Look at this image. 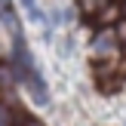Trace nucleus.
<instances>
[{
  "label": "nucleus",
  "mask_w": 126,
  "mask_h": 126,
  "mask_svg": "<svg viewBox=\"0 0 126 126\" xmlns=\"http://www.w3.org/2000/svg\"><path fill=\"white\" fill-rule=\"evenodd\" d=\"M12 80H16V77H12V68L9 65H0V89H6Z\"/></svg>",
  "instance_id": "5"
},
{
  "label": "nucleus",
  "mask_w": 126,
  "mask_h": 126,
  "mask_svg": "<svg viewBox=\"0 0 126 126\" xmlns=\"http://www.w3.org/2000/svg\"><path fill=\"white\" fill-rule=\"evenodd\" d=\"M9 6H12L9 0H0V18H3V22H6V18L12 16V9H9Z\"/></svg>",
  "instance_id": "6"
},
{
  "label": "nucleus",
  "mask_w": 126,
  "mask_h": 126,
  "mask_svg": "<svg viewBox=\"0 0 126 126\" xmlns=\"http://www.w3.org/2000/svg\"><path fill=\"white\" fill-rule=\"evenodd\" d=\"M9 120H12V114L3 108V105H0V126H9Z\"/></svg>",
  "instance_id": "8"
},
{
  "label": "nucleus",
  "mask_w": 126,
  "mask_h": 126,
  "mask_svg": "<svg viewBox=\"0 0 126 126\" xmlns=\"http://www.w3.org/2000/svg\"><path fill=\"white\" fill-rule=\"evenodd\" d=\"M117 43H126V18L117 25Z\"/></svg>",
  "instance_id": "7"
},
{
  "label": "nucleus",
  "mask_w": 126,
  "mask_h": 126,
  "mask_svg": "<svg viewBox=\"0 0 126 126\" xmlns=\"http://www.w3.org/2000/svg\"><path fill=\"white\" fill-rule=\"evenodd\" d=\"M92 49H95V55L114 52V49H117V34H114V31H102V34L92 40Z\"/></svg>",
  "instance_id": "2"
},
{
  "label": "nucleus",
  "mask_w": 126,
  "mask_h": 126,
  "mask_svg": "<svg viewBox=\"0 0 126 126\" xmlns=\"http://www.w3.org/2000/svg\"><path fill=\"white\" fill-rule=\"evenodd\" d=\"M25 83H28V89H31V95H34V102H37V105H46V102H49V89H46V80H43V74L31 71V77L25 80Z\"/></svg>",
  "instance_id": "1"
},
{
  "label": "nucleus",
  "mask_w": 126,
  "mask_h": 126,
  "mask_svg": "<svg viewBox=\"0 0 126 126\" xmlns=\"http://www.w3.org/2000/svg\"><path fill=\"white\" fill-rule=\"evenodd\" d=\"M123 16H126V3H123Z\"/></svg>",
  "instance_id": "10"
},
{
  "label": "nucleus",
  "mask_w": 126,
  "mask_h": 126,
  "mask_svg": "<svg viewBox=\"0 0 126 126\" xmlns=\"http://www.w3.org/2000/svg\"><path fill=\"white\" fill-rule=\"evenodd\" d=\"M12 120H16V126H43L40 120H34V117H28V114H25V111H12Z\"/></svg>",
  "instance_id": "3"
},
{
  "label": "nucleus",
  "mask_w": 126,
  "mask_h": 126,
  "mask_svg": "<svg viewBox=\"0 0 126 126\" xmlns=\"http://www.w3.org/2000/svg\"><path fill=\"white\" fill-rule=\"evenodd\" d=\"M117 16H120V9H117V6H111V3H108V6H105L102 12H98V25H105V22H114Z\"/></svg>",
  "instance_id": "4"
},
{
  "label": "nucleus",
  "mask_w": 126,
  "mask_h": 126,
  "mask_svg": "<svg viewBox=\"0 0 126 126\" xmlns=\"http://www.w3.org/2000/svg\"><path fill=\"white\" fill-rule=\"evenodd\" d=\"M22 6H31V9H34V0H22Z\"/></svg>",
  "instance_id": "9"
}]
</instances>
